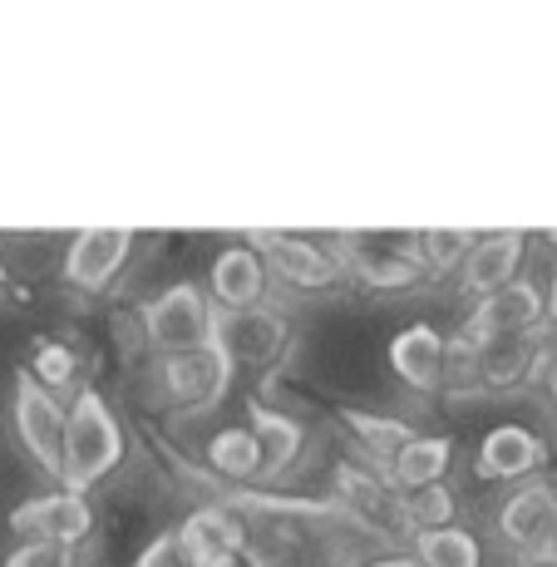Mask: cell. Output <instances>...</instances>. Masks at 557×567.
<instances>
[{
	"label": "cell",
	"mask_w": 557,
	"mask_h": 567,
	"mask_svg": "<svg viewBox=\"0 0 557 567\" xmlns=\"http://www.w3.org/2000/svg\"><path fill=\"white\" fill-rule=\"evenodd\" d=\"M134 227H80L60 257V281L74 297H104L134 257Z\"/></svg>",
	"instance_id": "8992f818"
},
{
	"label": "cell",
	"mask_w": 557,
	"mask_h": 567,
	"mask_svg": "<svg viewBox=\"0 0 557 567\" xmlns=\"http://www.w3.org/2000/svg\"><path fill=\"white\" fill-rule=\"evenodd\" d=\"M360 567H420L410 558V553H385V558H370V563H360Z\"/></svg>",
	"instance_id": "1f68e13d"
},
{
	"label": "cell",
	"mask_w": 557,
	"mask_h": 567,
	"mask_svg": "<svg viewBox=\"0 0 557 567\" xmlns=\"http://www.w3.org/2000/svg\"><path fill=\"white\" fill-rule=\"evenodd\" d=\"M331 488H336V508H341L365 538H395V533H405V523H400V494L380 464L336 460Z\"/></svg>",
	"instance_id": "5b68a950"
},
{
	"label": "cell",
	"mask_w": 557,
	"mask_h": 567,
	"mask_svg": "<svg viewBox=\"0 0 557 567\" xmlns=\"http://www.w3.org/2000/svg\"><path fill=\"white\" fill-rule=\"evenodd\" d=\"M478 233L474 227H424V233H414V252H420V267L424 277H450L468 261L474 252Z\"/></svg>",
	"instance_id": "cb8c5ba5"
},
{
	"label": "cell",
	"mask_w": 557,
	"mask_h": 567,
	"mask_svg": "<svg viewBox=\"0 0 557 567\" xmlns=\"http://www.w3.org/2000/svg\"><path fill=\"white\" fill-rule=\"evenodd\" d=\"M543 297H548V326L557 331V277L548 281V291H543Z\"/></svg>",
	"instance_id": "d6a6232c"
},
{
	"label": "cell",
	"mask_w": 557,
	"mask_h": 567,
	"mask_svg": "<svg viewBox=\"0 0 557 567\" xmlns=\"http://www.w3.org/2000/svg\"><path fill=\"white\" fill-rule=\"evenodd\" d=\"M207 301H213L223 316H237V311H252L267 301L271 291V277H267V261H261L247 243H233L213 257L207 267Z\"/></svg>",
	"instance_id": "4fadbf2b"
},
{
	"label": "cell",
	"mask_w": 557,
	"mask_h": 567,
	"mask_svg": "<svg viewBox=\"0 0 557 567\" xmlns=\"http://www.w3.org/2000/svg\"><path fill=\"white\" fill-rule=\"evenodd\" d=\"M336 420H341L345 434L370 454V464H390L414 434H420L410 420H400V414H375V410H355V405H341Z\"/></svg>",
	"instance_id": "44dd1931"
},
{
	"label": "cell",
	"mask_w": 557,
	"mask_h": 567,
	"mask_svg": "<svg viewBox=\"0 0 557 567\" xmlns=\"http://www.w3.org/2000/svg\"><path fill=\"white\" fill-rule=\"evenodd\" d=\"M548 331L538 336H498V341H484L478 346V375H484V395L498 390H528L538 385L543 365H548Z\"/></svg>",
	"instance_id": "2e32d148"
},
{
	"label": "cell",
	"mask_w": 557,
	"mask_h": 567,
	"mask_svg": "<svg viewBox=\"0 0 557 567\" xmlns=\"http://www.w3.org/2000/svg\"><path fill=\"white\" fill-rule=\"evenodd\" d=\"M538 331H548V297L528 277L498 287L494 297H478L474 311L458 326V336H468L474 346L498 341V336H538Z\"/></svg>",
	"instance_id": "9c48e42d"
},
{
	"label": "cell",
	"mask_w": 557,
	"mask_h": 567,
	"mask_svg": "<svg viewBox=\"0 0 557 567\" xmlns=\"http://www.w3.org/2000/svg\"><path fill=\"white\" fill-rule=\"evenodd\" d=\"M450 395L468 400V395H484V375H478V346L468 341V336H450L444 341V385Z\"/></svg>",
	"instance_id": "4316f807"
},
{
	"label": "cell",
	"mask_w": 557,
	"mask_h": 567,
	"mask_svg": "<svg viewBox=\"0 0 557 567\" xmlns=\"http://www.w3.org/2000/svg\"><path fill=\"white\" fill-rule=\"evenodd\" d=\"M444 341L450 336L430 321H410L405 331L390 336L385 346V361H390V375L400 380L414 395H434L444 385Z\"/></svg>",
	"instance_id": "9a60e30c"
},
{
	"label": "cell",
	"mask_w": 557,
	"mask_h": 567,
	"mask_svg": "<svg viewBox=\"0 0 557 567\" xmlns=\"http://www.w3.org/2000/svg\"><path fill=\"white\" fill-rule=\"evenodd\" d=\"M450 464H454V434H414L405 450L380 468L395 484V494H410V488L450 484Z\"/></svg>",
	"instance_id": "ffe728a7"
},
{
	"label": "cell",
	"mask_w": 557,
	"mask_h": 567,
	"mask_svg": "<svg viewBox=\"0 0 557 567\" xmlns=\"http://www.w3.org/2000/svg\"><path fill=\"white\" fill-rule=\"evenodd\" d=\"M247 523L233 504H198L188 518L173 528L188 567H247Z\"/></svg>",
	"instance_id": "30bf717a"
},
{
	"label": "cell",
	"mask_w": 557,
	"mask_h": 567,
	"mask_svg": "<svg viewBox=\"0 0 557 567\" xmlns=\"http://www.w3.org/2000/svg\"><path fill=\"white\" fill-rule=\"evenodd\" d=\"M124 424L114 405L94 385H80L74 400L64 405V450H60V488L64 494L90 498L118 464H124Z\"/></svg>",
	"instance_id": "6da1fadb"
},
{
	"label": "cell",
	"mask_w": 557,
	"mask_h": 567,
	"mask_svg": "<svg viewBox=\"0 0 557 567\" xmlns=\"http://www.w3.org/2000/svg\"><path fill=\"white\" fill-rule=\"evenodd\" d=\"M233 380H237V365H233V355L223 351L217 331H213V341H207L203 351L158 355V390H163V400H168L173 410H183V414L217 410L223 405V395L233 390Z\"/></svg>",
	"instance_id": "277c9868"
},
{
	"label": "cell",
	"mask_w": 557,
	"mask_h": 567,
	"mask_svg": "<svg viewBox=\"0 0 557 567\" xmlns=\"http://www.w3.org/2000/svg\"><path fill=\"white\" fill-rule=\"evenodd\" d=\"M203 464L213 468L217 478H227V484H261V454H257V440L247 424H227V430H217L213 440L203 444Z\"/></svg>",
	"instance_id": "7402d4cb"
},
{
	"label": "cell",
	"mask_w": 557,
	"mask_h": 567,
	"mask_svg": "<svg viewBox=\"0 0 557 567\" xmlns=\"http://www.w3.org/2000/svg\"><path fill=\"white\" fill-rule=\"evenodd\" d=\"M6 567H74V548L25 538V543H16V548L6 553Z\"/></svg>",
	"instance_id": "83f0119b"
},
{
	"label": "cell",
	"mask_w": 557,
	"mask_h": 567,
	"mask_svg": "<svg viewBox=\"0 0 557 567\" xmlns=\"http://www.w3.org/2000/svg\"><path fill=\"white\" fill-rule=\"evenodd\" d=\"M553 514H557V488L548 478H523V484H513V494L504 504L494 508V533L518 558H528L543 543V533H548Z\"/></svg>",
	"instance_id": "e0dca14e"
},
{
	"label": "cell",
	"mask_w": 557,
	"mask_h": 567,
	"mask_svg": "<svg viewBox=\"0 0 557 567\" xmlns=\"http://www.w3.org/2000/svg\"><path fill=\"white\" fill-rule=\"evenodd\" d=\"M458 518V494L450 484H430V488H410L400 494V523L410 533H430V528H450Z\"/></svg>",
	"instance_id": "d4e9b609"
},
{
	"label": "cell",
	"mask_w": 557,
	"mask_h": 567,
	"mask_svg": "<svg viewBox=\"0 0 557 567\" xmlns=\"http://www.w3.org/2000/svg\"><path fill=\"white\" fill-rule=\"evenodd\" d=\"M247 430H252L257 454H261V484H277V478H287L291 468L306 460L311 434H306V424L297 414L261 405V400H247Z\"/></svg>",
	"instance_id": "ac0fdd59"
},
{
	"label": "cell",
	"mask_w": 557,
	"mask_h": 567,
	"mask_svg": "<svg viewBox=\"0 0 557 567\" xmlns=\"http://www.w3.org/2000/svg\"><path fill=\"white\" fill-rule=\"evenodd\" d=\"M410 558L420 567H484V543L468 528H430V533H410Z\"/></svg>",
	"instance_id": "603a6c76"
},
{
	"label": "cell",
	"mask_w": 557,
	"mask_h": 567,
	"mask_svg": "<svg viewBox=\"0 0 557 567\" xmlns=\"http://www.w3.org/2000/svg\"><path fill=\"white\" fill-rule=\"evenodd\" d=\"M548 464V440L528 424H494V430L478 440L474 468L494 484H523V478H538V468Z\"/></svg>",
	"instance_id": "5bb4252c"
},
{
	"label": "cell",
	"mask_w": 557,
	"mask_h": 567,
	"mask_svg": "<svg viewBox=\"0 0 557 567\" xmlns=\"http://www.w3.org/2000/svg\"><path fill=\"white\" fill-rule=\"evenodd\" d=\"M6 523H10V533H16V543L40 538V543H60V548H80L94 533V504L80 494L54 488V494H35V498H25V504H16Z\"/></svg>",
	"instance_id": "7c38bea8"
},
{
	"label": "cell",
	"mask_w": 557,
	"mask_h": 567,
	"mask_svg": "<svg viewBox=\"0 0 557 567\" xmlns=\"http://www.w3.org/2000/svg\"><path fill=\"white\" fill-rule=\"evenodd\" d=\"M6 281H10V267H6V257H0V287H6Z\"/></svg>",
	"instance_id": "836d02e7"
},
{
	"label": "cell",
	"mask_w": 557,
	"mask_h": 567,
	"mask_svg": "<svg viewBox=\"0 0 557 567\" xmlns=\"http://www.w3.org/2000/svg\"><path fill=\"white\" fill-rule=\"evenodd\" d=\"M217 341L223 351L233 355V365H252V370H267L277 361H287L291 351V316L271 301H261L252 311H237V316H223L217 311Z\"/></svg>",
	"instance_id": "8fae6325"
},
{
	"label": "cell",
	"mask_w": 557,
	"mask_h": 567,
	"mask_svg": "<svg viewBox=\"0 0 557 567\" xmlns=\"http://www.w3.org/2000/svg\"><path fill=\"white\" fill-rule=\"evenodd\" d=\"M533 563H548V567H557V514H553V523H548V533H543V543L528 553Z\"/></svg>",
	"instance_id": "f546056e"
},
{
	"label": "cell",
	"mask_w": 557,
	"mask_h": 567,
	"mask_svg": "<svg viewBox=\"0 0 557 567\" xmlns=\"http://www.w3.org/2000/svg\"><path fill=\"white\" fill-rule=\"evenodd\" d=\"M523 257H528V233H488L474 243V252L468 261L458 267V287H464V297H494L498 287H508V281H518V267Z\"/></svg>",
	"instance_id": "d6986e66"
},
{
	"label": "cell",
	"mask_w": 557,
	"mask_h": 567,
	"mask_svg": "<svg viewBox=\"0 0 557 567\" xmlns=\"http://www.w3.org/2000/svg\"><path fill=\"white\" fill-rule=\"evenodd\" d=\"M548 247H553V252H557V227H553V233H548Z\"/></svg>",
	"instance_id": "e575fe53"
},
{
	"label": "cell",
	"mask_w": 557,
	"mask_h": 567,
	"mask_svg": "<svg viewBox=\"0 0 557 567\" xmlns=\"http://www.w3.org/2000/svg\"><path fill=\"white\" fill-rule=\"evenodd\" d=\"M134 567H188V558H183V548H178V538H173V528H163V533H153L144 548H138Z\"/></svg>",
	"instance_id": "f1b7e54d"
},
{
	"label": "cell",
	"mask_w": 557,
	"mask_h": 567,
	"mask_svg": "<svg viewBox=\"0 0 557 567\" xmlns=\"http://www.w3.org/2000/svg\"><path fill=\"white\" fill-rule=\"evenodd\" d=\"M518 567H548V563H533V558H523V563H518Z\"/></svg>",
	"instance_id": "d590c367"
},
{
	"label": "cell",
	"mask_w": 557,
	"mask_h": 567,
	"mask_svg": "<svg viewBox=\"0 0 557 567\" xmlns=\"http://www.w3.org/2000/svg\"><path fill=\"white\" fill-rule=\"evenodd\" d=\"M10 430H16L20 450L30 454V464L60 478V450H64V400L40 390L25 370H16L10 385Z\"/></svg>",
	"instance_id": "ba28073f"
},
{
	"label": "cell",
	"mask_w": 557,
	"mask_h": 567,
	"mask_svg": "<svg viewBox=\"0 0 557 567\" xmlns=\"http://www.w3.org/2000/svg\"><path fill=\"white\" fill-rule=\"evenodd\" d=\"M247 247L267 261V277L287 291H331L341 287V261H336L331 247L321 243H306V237H291V233H267V227H252L243 233Z\"/></svg>",
	"instance_id": "52a82bcc"
},
{
	"label": "cell",
	"mask_w": 557,
	"mask_h": 567,
	"mask_svg": "<svg viewBox=\"0 0 557 567\" xmlns=\"http://www.w3.org/2000/svg\"><path fill=\"white\" fill-rule=\"evenodd\" d=\"M25 375L35 380L40 390H50V395H64V390L74 395V390H80V355L64 341H35Z\"/></svg>",
	"instance_id": "484cf974"
},
{
	"label": "cell",
	"mask_w": 557,
	"mask_h": 567,
	"mask_svg": "<svg viewBox=\"0 0 557 567\" xmlns=\"http://www.w3.org/2000/svg\"><path fill=\"white\" fill-rule=\"evenodd\" d=\"M138 331H144L148 351L158 355L203 351L217 331V307L207 301L198 281H173V287H163L158 297H148L138 307Z\"/></svg>",
	"instance_id": "3957f363"
},
{
	"label": "cell",
	"mask_w": 557,
	"mask_h": 567,
	"mask_svg": "<svg viewBox=\"0 0 557 567\" xmlns=\"http://www.w3.org/2000/svg\"><path fill=\"white\" fill-rule=\"evenodd\" d=\"M336 261L351 281H360L365 291H390V297H405V291L424 287V267L414 252V233H336L331 243Z\"/></svg>",
	"instance_id": "7a4b0ae2"
},
{
	"label": "cell",
	"mask_w": 557,
	"mask_h": 567,
	"mask_svg": "<svg viewBox=\"0 0 557 567\" xmlns=\"http://www.w3.org/2000/svg\"><path fill=\"white\" fill-rule=\"evenodd\" d=\"M538 385H543V395H548V405L557 410V355H548V365H543Z\"/></svg>",
	"instance_id": "4dcf8cb0"
}]
</instances>
